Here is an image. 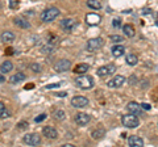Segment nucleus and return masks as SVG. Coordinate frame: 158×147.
I'll list each match as a JSON object with an SVG mask.
<instances>
[{
  "label": "nucleus",
  "mask_w": 158,
  "mask_h": 147,
  "mask_svg": "<svg viewBox=\"0 0 158 147\" xmlns=\"http://www.w3.org/2000/svg\"><path fill=\"white\" fill-rule=\"evenodd\" d=\"M75 83L79 88H82V89H91L94 87V77L82 74V75H79L75 79Z\"/></svg>",
  "instance_id": "obj_1"
},
{
  "label": "nucleus",
  "mask_w": 158,
  "mask_h": 147,
  "mask_svg": "<svg viewBox=\"0 0 158 147\" xmlns=\"http://www.w3.org/2000/svg\"><path fill=\"white\" fill-rule=\"evenodd\" d=\"M59 13H61V12H59V9L56 8V7L48 8V9H45V11L41 13V20L44 22H52V21H54L58 17Z\"/></svg>",
  "instance_id": "obj_2"
},
{
  "label": "nucleus",
  "mask_w": 158,
  "mask_h": 147,
  "mask_svg": "<svg viewBox=\"0 0 158 147\" xmlns=\"http://www.w3.org/2000/svg\"><path fill=\"white\" fill-rule=\"evenodd\" d=\"M121 122H123V125L127 126V127H137L138 125H140V120H138V117L136 114H132V113L123 116Z\"/></svg>",
  "instance_id": "obj_3"
},
{
  "label": "nucleus",
  "mask_w": 158,
  "mask_h": 147,
  "mask_svg": "<svg viewBox=\"0 0 158 147\" xmlns=\"http://www.w3.org/2000/svg\"><path fill=\"white\" fill-rule=\"evenodd\" d=\"M104 45V41H103V38H91V40L87 41V45H86V49L87 51H96L99 50L100 47H103Z\"/></svg>",
  "instance_id": "obj_4"
},
{
  "label": "nucleus",
  "mask_w": 158,
  "mask_h": 147,
  "mask_svg": "<svg viewBox=\"0 0 158 147\" xmlns=\"http://www.w3.org/2000/svg\"><path fill=\"white\" fill-rule=\"evenodd\" d=\"M23 142L24 143H27L28 146H37L41 143V137L38 134H27L23 137Z\"/></svg>",
  "instance_id": "obj_5"
},
{
  "label": "nucleus",
  "mask_w": 158,
  "mask_h": 147,
  "mask_svg": "<svg viewBox=\"0 0 158 147\" xmlns=\"http://www.w3.org/2000/svg\"><path fill=\"white\" fill-rule=\"evenodd\" d=\"M115 71H116V67H115V65H106V66L99 67L96 72H98V75L100 76V77H104V76L111 75V74H113Z\"/></svg>",
  "instance_id": "obj_6"
},
{
  "label": "nucleus",
  "mask_w": 158,
  "mask_h": 147,
  "mask_svg": "<svg viewBox=\"0 0 158 147\" xmlns=\"http://www.w3.org/2000/svg\"><path fill=\"white\" fill-rule=\"evenodd\" d=\"M70 66H71V62L69 59H61L54 65V70H56L57 72H65L70 68Z\"/></svg>",
  "instance_id": "obj_7"
},
{
  "label": "nucleus",
  "mask_w": 158,
  "mask_h": 147,
  "mask_svg": "<svg viewBox=\"0 0 158 147\" xmlns=\"http://www.w3.org/2000/svg\"><path fill=\"white\" fill-rule=\"evenodd\" d=\"M90 120H91V117L88 116L87 113H82V112H79V113L75 114V122H77V125L79 126H86L90 124Z\"/></svg>",
  "instance_id": "obj_8"
},
{
  "label": "nucleus",
  "mask_w": 158,
  "mask_h": 147,
  "mask_svg": "<svg viewBox=\"0 0 158 147\" xmlns=\"http://www.w3.org/2000/svg\"><path fill=\"white\" fill-rule=\"evenodd\" d=\"M71 105L74 108H85L88 105V99L83 96H75L71 99Z\"/></svg>",
  "instance_id": "obj_9"
},
{
  "label": "nucleus",
  "mask_w": 158,
  "mask_h": 147,
  "mask_svg": "<svg viewBox=\"0 0 158 147\" xmlns=\"http://www.w3.org/2000/svg\"><path fill=\"white\" fill-rule=\"evenodd\" d=\"M75 25H77V21L74 18H63L61 21V28L65 32H71L75 28Z\"/></svg>",
  "instance_id": "obj_10"
},
{
  "label": "nucleus",
  "mask_w": 158,
  "mask_h": 147,
  "mask_svg": "<svg viewBox=\"0 0 158 147\" xmlns=\"http://www.w3.org/2000/svg\"><path fill=\"white\" fill-rule=\"evenodd\" d=\"M125 83V77L123 75H116L113 79L108 81V87L110 88H120Z\"/></svg>",
  "instance_id": "obj_11"
},
{
  "label": "nucleus",
  "mask_w": 158,
  "mask_h": 147,
  "mask_svg": "<svg viewBox=\"0 0 158 147\" xmlns=\"http://www.w3.org/2000/svg\"><path fill=\"white\" fill-rule=\"evenodd\" d=\"M127 109L129 110V113L136 114V116H142V108L140 104H137L136 101H131L129 104L127 105Z\"/></svg>",
  "instance_id": "obj_12"
},
{
  "label": "nucleus",
  "mask_w": 158,
  "mask_h": 147,
  "mask_svg": "<svg viewBox=\"0 0 158 147\" xmlns=\"http://www.w3.org/2000/svg\"><path fill=\"white\" fill-rule=\"evenodd\" d=\"M42 134L45 135L48 139H56L58 137V131L52 126H45L42 129Z\"/></svg>",
  "instance_id": "obj_13"
},
{
  "label": "nucleus",
  "mask_w": 158,
  "mask_h": 147,
  "mask_svg": "<svg viewBox=\"0 0 158 147\" xmlns=\"http://www.w3.org/2000/svg\"><path fill=\"white\" fill-rule=\"evenodd\" d=\"M128 145L132 147H142L144 146V141L138 135H131L129 138H128Z\"/></svg>",
  "instance_id": "obj_14"
},
{
  "label": "nucleus",
  "mask_w": 158,
  "mask_h": 147,
  "mask_svg": "<svg viewBox=\"0 0 158 147\" xmlns=\"http://www.w3.org/2000/svg\"><path fill=\"white\" fill-rule=\"evenodd\" d=\"M13 24L19 28H23V29H28V28H31V24H29L28 20H25V18H23V17H16L13 20Z\"/></svg>",
  "instance_id": "obj_15"
},
{
  "label": "nucleus",
  "mask_w": 158,
  "mask_h": 147,
  "mask_svg": "<svg viewBox=\"0 0 158 147\" xmlns=\"http://www.w3.org/2000/svg\"><path fill=\"white\" fill-rule=\"evenodd\" d=\"M104 134H106V129L104 127H96V129H94L92 130V133H91V137L95 141H98V139H100V138H103L104 137Z\"/></svg>",
  "instance_id": "obj_16"
},
{
  "label": "nucleus",
  "mask_w": 158,
  "mask_h": 147,
  "mask_svg": "<svg viewBox=\"0 0 158 147\" xmlns=\"http://www.w3.org/2000/svg\"><path fill=\"white\" fill-rule=\"evenodd\" d=\"M86 21L90 24V25H96V24H99V21H100V16L96 13H88L86 16Z\"/></svg>",
  "instance_id": "obj_17"
},
{
  "label": "nucleus",
  "mask_w": 158,
  "mask_h": 147,
  "mask_svg": "<svg viewBox=\"0 0 158 147\" xmlns=\"http://www.w3.org/2000/svg\"><path fill=\"white\" fill-rule=\"evenodd\" d=\"M25 74L24 72H16L15 75H12L11 77H9V83H12V84H16V83L19 81H23V80H25Z\"/></svg>",
  "instance_id": "obj_18"
},
{
  "label": "nucleus",
  "mask_w": 158,
  "mask_h": 147,
  "mask_svg": "<svg viewBox=\"0 0 158 147\" xmlns=\"http://www.w3.org/2000/svg\"><path fill=\"white\" fill-rule=\"evenodd\" d=\"M124 54H125V47L123 45H116L112 47V55L115 58H118V57L124 55Z\"/></svg>",
  "instance_id": "obj_19"
},
{
  "label": "nucleus",
  "mask_w": 158,
  "mask_h": 147,
  "mask_svg": "<svg viewBox=\"0 0 158 147\" xmlns=\"http://www.w3.org/2000/svg\"><path fill=\"white\" fill-rule=\"evenodd\" d=\"M0 38H2V41H3V42H12V41H15L16 36H15V33L9 32V30H6V32H3V33H2Z\"/></svg>",
  "instance_id": "obj_20"
},
{
  "label": "nucleus",
  "mask_w": 158,
  "mask_h": 147,
  "mask_svg": "<svg viewBox=\"0 0 158 147\" xmlns=\"http://www.w3.org/2000/svg\"><path fill=\"white\" fill-rule=\"evenodd\" d=\"M123 32H124V34L127 37H129V38H132V37H135V34H136V30H135V28H133L131 24H125L124 26H123Z\"/></svg>",
  "instance_id": "obj_21"
},
{
  "label": "nucleus",
  "mask_w": 158,
  "mask_h": 147,
  "mask_svg": "<svg viewBox=\"0 0 158 147\" xmlns=\"http://www.w3.org/2000/svg\"><path fill=\"white\" fill-rule=\"evenodd\" d=\"M125 62L129 66H136L138 63V57L136 55V54H128V55L125 57Z\"/></svg>",
  "instance_id": "obj_22"
},
{
  "label": "nucleus",
  "mask_w": 158,
  "mask_h": 147,
  "mask_svg": "<svg viewBox=\"0 0 158 147\" xmlns=\"http://www.w3.org/2000/svg\"><path fill=\"white\" fill-rule=\"evenodd\" d=\"M88 68H90V67H88V65H86V63H81V65H78L75 67L74 72L78 74V75H82V74H85V72L88 71Z\"/></svg>",
  "instance_id": "obj_23"
},
{
  "label": "nucleus",
  "mask_w": 158,
  "mask_h": 147,
  "mask_svg": "<svg viewBox=\"0 0 158 147\" xmlns=\"http://www.w3.org/2000/svg\"><path fill=\"white\" fill-rule=\"evenodd\" d=\"M12 68H13L12 62L6 61L2 66H0V71H2V72H9V71H12Z\"/></svg>",
  "instance_id": "obj_24"
},
{
  "label": "nucleus",
  "mask_w": 158,
  "mask_h": 147,
  "mask_svg": "<svg viewBox=\"0 0 158 147\" xmlns=\"http://www.w3.org/2000/svg\"><path fill=\"white\" fill-rule=\"evenodd\" d=\"M87 6L91 9H102V3L99 2V0H88Z\"/></svg>",
  "instance_id": "obj_25"
},
{
  "label": "nucleus",
  "mask_w": 158,
  "mask_h": 147,
  "mask_svg": "<svg viewBox=\"0 0 158 147\" xmlns=\"http://www.w3.org/2000/svg\"><path fill=\"white\" fill-rule=\"evenodd\" d=\"M29 68H31V70H32L33 72H37V74L42 71V66L40 65V63H37V62L31 63V65H29Z\"/></svg>",
  "instance_id": "obj_26"
},
{
  "label": "nucleus",
  "mask_w": 158,
  "mask_h": 147,
  "mask_svg": "<svg viewBox=\"0 0 158 147\" xmlns=\"http://www.w3.org/2000/svg\"><path fill=\"white\" fill-rule=\"evenodd\" d=\"M7 117H9V112L6 109L3 102H0V118H7Z\"/></svg>",
  "instance_id": "obj_27"
},
{
  "label": "nucleus",
  "mask_w": 158,
  "mask_h": 147,
  "mask_svg": "<svg viewBox=\"0 0 158 147\" xmlns=\"http://www.w3.org/2000/svg\"><path fill=\"white\" fill-rule=\"evenodd\" d=\"M54 118L58 120V121H63L66 118L65 112H63V110H56V112H54Z\"/></svg>",
  "instance_id": "obj_28"
},
{
  "label": "nucleus",
  "mask_w": 158,
  "mask_h": 147,
  "mask_svg": "<svg viewBox=\"0 0 158 147\" xmlns=\"http://www.w3.org/2000/svg\"><path fill=\"white\" fill-rule=\"evenodd\" d=\"M110 40L112 42H115V43H121L123 41H124V38H123L121 36H117V34H113V36L110 37Z\"/></svg>",
  "instance_id": "obj_29"
},
{
  "label": "nucleus",
  "mask_w": 158,
  "mask_h": 147,
  "mask_svg": "<svg viewBox=\"0 0 158 147\" xmlns=\"http://www.w3.org/2000/svg\"><path fill=\"white\" fill-rule=\"evenodd\" d=\"M41 50H42V53L49 54V53H53V51H54V47H53V46H50V45H48V46H45V47H42Z\"/></svg>",
  "instance_id": "obj_30"
},
{
  "label": "nucleus",
  "mask_w": 158,
  "mask_h": 147,
  "mask_svg": "<svg viewBox=\"0 0 158 147\" xmlns=\"http://www.w3.org/2000/svg\"><path fill=\"white\" fill-rule=\"evenodd\" d=\"M28 122H25V121H21V122H20V124L17 125V127H19V129L20 130H24V129H27V127H28Z\"/></svg>",
  "instance_id": "obj_31"
},
{
  "label": "nucleus",
  "mask_w": 158,
  "mask_h": 147,
  "mask_svg": "<svg viewBox=\"0 0 158 147\" xmlns=\"http://www.w3.org/2000/svg\"><path fill=\"white\" fill-rule=\"evenodd\" d=\"M61 85V83H53V84H48L45 85V89H52V88H57Z\"/></svg>",
  "instance_id": "obj_32"
},
{
  "label": "nucleus",
  "mask_w": 158,
  "mask_h": 147,
  "mask_svg": "<svg viewBox=\"0 0 158 147\" xmlns=\"http://www.w3.org/2000/svg\"><path fill=\"white\" fill-rule=\"evenodd\" d=\"M45 118H46V114H45V113H42V114H40L38 117H36V118H34V121H36V122H42Z\"/></svg>",
  "instance_id": "obj_33"
},
{
  "label": "nucleus",
  "mask_w": 158,
  "mask_h": 147,
  "mask_svg": "<svg viewBox=\"0 0 158 147\" xmlns=\"http://www.w3.org/2000/svg\"><path fill=\"white\" fill-rule=\"evenodd\" d=\"M112 25L115 26V28H120L121 26V20H120V18H115L113 22H112Z\"/></svg>",
  "instance_id": "obj_34"
},
{
  "label": "nucleus",
  "mask_w": 158,
  "mask_h": 147,
  "mask_svg": "<svg viewBox=\"0 0 158 147\" xmlns=\"http://www.w3.org/2000/svg\"><path fill=\"white\" fill-rule=\"evenodd\" d=\"M141 108H142V109H145V110H150V105H149V104H146V102H142V104H141Z\"/></svg>",
  "instance_id": "obj_35"
},
{
  "label": "nucleus",
  "mask_w": 158,
  "mask_h": 147,
  "mask_svg": "<svg viewBox=\"0 0 158 147\" xmlns=\"http://www.w3.org/2000/svg\"><path fill=\"white\" fill-rule=\"evenodd\" d=\"M136 76H131V79H129V84H136Z\"/></svg>",
  "instance_id": "obj_36"
},
{
  "label": "nucleus",
  "mask_w": 158,
  "mask_h": 147,
  "mask_svg": "<svg viewBox=\"0 0 158 147\" xmlns=\"http://www.w3.org/2000/svg\"><path fill=\"white\" fill-rule=\"evenodd\" d=\"M142 13H144V14H149V13H152V9H149V8H145L144 11H142Z\"/></svg>",
  "instance_id": "obj_37"
},
{
  "label": "nucleus",
  "mask_w": 158,
  "mask_h": 147,
  "mask_svg": "<svg viewBox=\"0 0 158 147\" xmlns=\"http://www.w3.org/2000/svg\"><path fill=\"white\" fill-rule=\"evenodd\" d=\"M3 81H6V76L3 74H0V83H3Z\"/></svg>",
  "instance_id": "obj_38"
},
{
  "label": "nucleus",
  "mask_w": 158,
  "mask_h": 147,
  "mask_svg": "<svg viewBox=\"0 0 158 147\" xmlns=\"http://www.w3.org/2000/svg\"><path fill=\"white\" fill-rule=\"evenodd\" d=\"M63 147H74L73 145H63Z\"/></svg>",
  "instance_id": "obj_39"
}]
</instances>
